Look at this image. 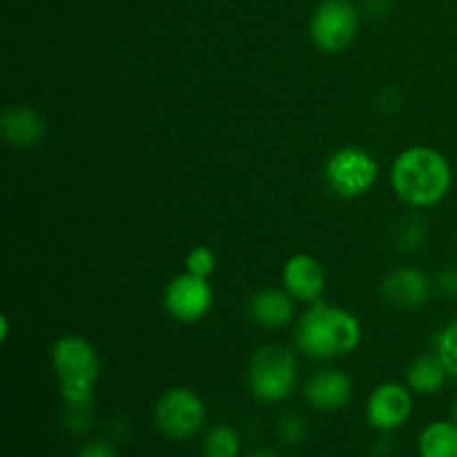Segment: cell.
Here are the masks:
<instances>
[{
    "mask_svg": "<svg viewBox=\"0 0 457 457\" xmlns=\"http://www.w3.org/2000/svg\"><path fill=\"white\" fill-rule=\"evenodd\" d=\"M391 183L397 196L413 208H431L449 195L453 170L442 152L415 145L402 152L393 163Z\"/></svg>",
    "mask_w": 457,
    "mask_h": 457,
    "instance_id": "obj_1",
    "label": "cell"
},
{
    "mask_svg": "<svg viewBox=\"0 0 457 457\" xmlns=\"http://www.w3.org/2000/svg\"><path fill=\"white\" fill-rule=\"evenodd\" d=\"M361 339V326L353 312L344 308L315 302L302 315L295 342L311 360H337L357 348Z\"/></svg>",
    "mask_w": 457,
    "mask_h": 457,
    "instance_id": "obj_2",
    "label": "cell"
},
{
    "mask_svg": "<svg viewBox=\"0 0 457 457\" xmlns=\"http://www.w3.org/2000/svg\"><path fill=\"white\" fill-rule=\"evenodd\" d=\"M52 366L67 404H89L101 375V361L87 339L65 335L52 346Z\"/></svg>",
    "mask_w": 457,
    "mask_h": 457,
    "instance_id": "obj_3",
    "label": "cell"
},
{
    "mask_svg": "<svg viewBox=\"0 0 457 457\" xmlns=\"http://www.w3.org/2000/svg\"><path fill=\"white\" fill-rule=\"evenodd\" d=\"M297 384V357L281 344L262 346L250 360L248 388L263 404H279Z\"/></svg>",
    "mask_w": 457,
    "mask_h": 457,
    "instance_id": "obj_4",
    "label": "cell"
},
{
    "mask_svg": "<svg viewBox=\"0 0 457 457\" xmlns=\"http://www.w3.org/2000/svg\"><path fill=\"white\" fill-rule=\"evenodd\" d=\"M154 424L170 440H190L205 424L204 400L190 388H170L156 402Z\"/></svg>",
    "mask_w": 457,
    "mask_h": 457,
    "instance_id": "obj_5",
    "label": "cell"
},
{
    "mask_svg": "<svg viewBox=\"0 0 457 457\" xmlns=\"http://www.w3.org/2000/svg\"><path fill=\"white\" fill-rule=\"evenodd\" d=\"M360 29V13L348 0H324L311 21V38L321 52L337 54L351 47Z\"/></svg>",
    "mask_w": 457,
    "mask_h": 457,
    "instance_id": "obj_6",
    "label": "cell"
},
{
    "mask_svg": "<svg viewBox=\"0 0 457 457\" xmlns=\"http://www.w3.org/2000/svg\"><path fill=\"white\" fill-rule=\"evenodd\" d=\"M326 179L333 192L346 199L364 196L378 181V163L361 147H342L326 163Z\"/></svg>",
    "mask_w": 457,
    "mask_h": 457,
    "instance_id": "obj_7",
    "label": "cell"
},
{
    "mask_svg": "<svg viewBox=\"0 0 457 457\" xmlns=\"http://www.w3.org/2000/svg\"><path fill=\"white\" fill-rule=\"evenodd\" d=\"M163 302L174 320L192 324V321H199L208 315L214 302V293L205 277H196L186 270L170 281Z\"/></svg>",
    "mask_w": 457,
    "mask_h": 457,
    "instance_id": "obj_8",
    "label": "cell"
},
{
    "mask_svg": "<svg viewBox=\"0 0 457 457\" xmlns=\"http://www.w3.org/2000/svg\"><path fill=\"white\" fill-rule=\"evenodd\" d=\"M413 413V397L402 384L388 382L375 388L366 402V420L375 431L391 433L404 427Z\"/></svg>",
    "mask_w": 457,
    "mask_h": 457,
    "instance_id": "obj_9",
    "label": "cell"
},
{
    "mask_svg": "<svg viewBox=\"0 0 457 457\" xmlns=\"http://www.w3.org/2000/svg\"><path fill=\"white\" fill-rule=\"evenodd\" d=\"M284 288L293 295L295 299L306 303L320 302L326 290V272L324 266L311 254H295L286 262L281 270Z\"/></svg>",
    "mask_w": 457,
    "mask_h": 457,
    "instance_id": "obj_10",
    "label": "cell"
},
{
    "mask_svg": "<svg viewBox=\"0 0 457 457\" xmlns=\"http://www.w3.org/2000/svg\"><path fill=\"white\" fill-rule=\"evenodd\" d=\"M308 404L317 411H333L344 409L353 397V382L344 370L339 369H321L311 375L303 386Z\"/></svg>",
    "mask_w": 457,
    "mask_h": 457,
    "instance_id": "obj_11",
    "label": "cell"
},
{
    "mask_svg": "<svg viewBox=\"0 0 457 457\" xmlns=\"http://www.w3.org/2000/svg\"><path fill=\"white\" fill-rule=\"evenodd\" d=\"M3 138L13 147H34L47 134V123L34 107L12 105L0 116Z\"/></svg>",
    "mask_w": 457,
    "mask_h": 457,
    "instance_id": "obj_12",
    "label": "cell"
},
{
    "mask_svg": "<svg viewBox=\"0 0 457 457\" xmlns=\"http://www.w3.org/2000/svg\"><path fill=\"white\" fill-rule=\"evenodd\" d=\"M384 297L400 308H418L427 303L431 295V281L415 268H397L384 279Z\"/></svg>",
    "mask_w": 457,
    "mask_h": 457,
    "instance_id": "obj_13",
    "label": "cell"
},
{
    "mask_svg": "<svg viewBox=\"0 0 457 457\" xmlns=\"http://www.w3.org/2000/svg\"><path fill=\"white\" fill-rule=\"evenodd\" d=\"M288 290L263 288L250 299V317L262 328H284L295 315V302Z\"/></svg>",
    "mask_w": 457,
    "mask_h": 457,
    "instance_id": "obj_14",
    "label": "cell"
},
{
    "mask_svg": "<svg viewBox=\"0 0 457 457\" xmlns=\"http://www.w3.org/2000/svg\"><path fill=\"white\" fill-rule=\"evenodd\" d=\"M449 370H446L445 361L440 355H422L415 361H411L409 370H406V384L411 391L422 393V395H433L445 388Z\"/></svg>",
    "mask_w": 457,
    "mask_h": 457,
    "instance_id": "obj_15",
    "label": "cell"
},
{
    "mask_svg": "<svg viewBox=\"0 0 457 457\" xmlns=\"http://www.w3.org/2000/svg\"><path fill=\"white\" fill-rule=\"evenodd\" d=\"M418 451L420 457H457V424L437 420L424 427Z\"/></svg>",
    "mask_w": 457,
    "mask_h": 457,
    "instance_id": "obj_16",
    "label": "cell"
},
{
    "mask_svg": "<svg viewBox=\"0 0 457 457\" xmlns=\"http://www.w3.org/2000/svg\"><path fill=\"white\" fill-rule=\"evenodd\" d=\"M201 449H204V457H239L241 437L232 427L219 424L205 433Z\"/></svg>",
    "mask_w": 457,
    "mask_h": 457,
    "instance_id": "obj_17",
    "label": "cell"
},
{
    "mask_svg": "<svg viewBox=\"0 0 457 457\" xmlns=\"http://www.w3.org/2000/svg\"><path fill=\"white\" fill-rule=\"evenodd\" d=\"M186 270L196 277H205L210 279L214 270H217V257L208 245H195L186 257Z\"/></svg>",
    "mask_w": 457,
    "mask_h": 457,
    "instance_id": "obj_18",
    "label": "cell"
},
{
    "mask_svg": "<svg viewBox=\"0 0 457 457\" xmlns=\"http://www.w3.org/2000/svg\"><path fill=\"white\" fill-rule=\"evenodd\" d=\"M437 355L445 361L449 375L457 378V321L446 326V328L437 335Z\"/></svg>",
    "mask_w": 457,
    "mask_h": 457,
    "instance_id": "obj_19",
    "label": "cell"
},
{
    "mask_svg": "<svg viewBox=\"0 0 457 457\" xmlns=\"http://www.w3.org/2000/svg\"><path fill=\"white\" fill-rule=\"evenodd\" d=\"M427 239V226L418 217H409L397 226V244L402 250H415Z\"/></svg>",
    "mask_w": 457,
    "mask_h": 457,
    "instance_id": "obj_20",
    "label": "cell"
},
{
    "mask_svg": "<svg viewBox=\"0 0 457 457\" xmlns=\"http://www.w3.org/2000/svg\"><path fill=\"white\" fill-rule=\"evenodd\" d=\"M279 437L284 445L297 446L306 437V422L297 413H288L279 422Z\"/></svg>",
    "mask_w": 457,
    "mask_h": 457,
    "instance_id": "obj_21",
    "label": "cell"
},
{
    "mask_svg": "<svg viewBox=\"0 0 457 457\" xmlns=\"http://www.w3.org/2000/svg\"><path fill=\"white\" fill-rule=\"evenodd\" d=\"M79 457H119L116 455L114 446L105 440H92L87 445H83V449L79 451Z\"/></svg>",
    "mask_w": 457,
    "mask_h": 457,
    "instance_id": "obj_22",
    "label": "cell"
},
{
    "mask_svg": "<svg viewBox=\"0 0 457 457\" xmlns=\"http://www.w3.org/2000/svg\"><path fill=\"white\" fill-rule=\"evenodd\" d=\"M436 284H437V288H440V293H445L446 297L457 299V270L440 272L436 279Z\"/></svg>",
    "mask_w": 457,
    "mask_h": 457,
    "instance_id": "obj_23",
    "label": "cell"
},
{
    "mask_svg": "<svg viewBox=\"0 0 457 457\" xmlns=\"http://www.w3.org/2000/svg\"><path fill=\"white\" fill-rule=\"evenodd\" d=\"M400 92H397V89H388V92L379 98V105H382L384 110H397V107H400Z\"/></svg>",
    "mask_w": 457,
    "mask_h": 457,
    "instance_id": "obj_24",
    "label": "cell"
},
{
    "mask_svg": "<svg viewBox=\"0 0 457 457\" xmlns=\"http://www.w3.org/2000/svg\"><path fill=\"white\" fill-rule=\"evenodd\" d=\"M393 0H366V9H369L373 16H384V13L391 9Z\"/></svg>",
    "mask_w": 457,
    "mask_h": 457,
    "instance_id": "obj_25",
    "label": "cell"
},
{
    "mask_svg": "<svg viewBox=\"0 0 457 457\" xmlns=\"http://www.w3.org/2000/svg\"><path fill=\"white\" fill-rule=\"evenodd\" d=\"M245 457H281L277 451H270V449H257L253 451V453H248Z\"/></svg>",
    "mask_w": 457,
    "mask_h": 457,
    "instance_id": "obj_26",
    "label": "cell"
},
{
    "mask_svg": "<svg viewBox=\"0 0 457 457\" xmlns=\"http://www.w3.org/2000/svg\"><path fill=\"white\" fill-rule=\"evenodd\" d=\"M0 324H3V333H0V339H7V335H9V320L7 317H0Z\"/></svg>",
    "mask_w": 457,
    "mask_h": 457,
    "instance_id": "obj_27",
    "label": "cell"
},
{
    "mask_svg": "<svg viewBox=\"0 0 457 457\" xmlns=\"http://www.w3.org/2000/svg\"><path fill=\"white\" fill-rule=\"evenodd\" d=\"M453 422L457 424V400H455V406H453Z\"/></svg>",
    "mask_w": 457,
    "mask_h": 457,
    "instance_id": "obj_28",
    "label": "cell"
}]
</instances>
